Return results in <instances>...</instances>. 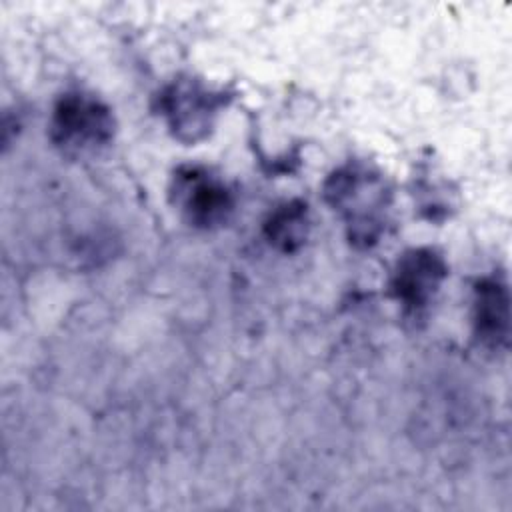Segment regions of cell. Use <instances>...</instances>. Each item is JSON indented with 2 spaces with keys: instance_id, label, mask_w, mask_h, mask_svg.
Returning a JSON list of instances; mask_svg holds the SVG:
<instances>
[{
  "instance_id": "52a82bcc",
  "label": "cell",
  "mask_w": 512,
  "mask_h": 512,
  "mask_svg": "<svg viewBox=\"0 0 512 512\" xmlns=\"http://www.w3.org/2000/svg\"><path fill=\"white\" fill-rule=\"evenodd\" d=\"M270 244L284 252H292L304 244L308 234V210L302 202H286L278 206L264 224Z\"/></svg>"
},
{
  "instance_id": "3957f363",
  "label": "cell",
  "mask_w": 512,
  "mask_h": 512,
  "mask_svg": "<svg viewBox=\"0 0 512 512\" xmlns=\"http://www.w3.org/2000/svg\"><path fill=\"white\" fill-rule=\"evenodd\" d=\"M224 104L222 92H214L194 78L174 80L158 98V108L172 134L186 144L208 136Z\"/></svg>"
},
{
  "instance_id": "277c9868",
  "label": "cell",
  "mask_w": 512,
  "mask_h": 512,
  "mask_svg": "<svg viewBox=\"0 0 512 512\" xmlns=\"http://www.w3.org/2000/svg\"><path fill=\"white\" fill-rule=\"evenodd\" d=\"M448 276L444 258L432 248H412L404 252L390 278V292L410 314L430 306Z\"/></svg>"
},
{
  "instance_id": "5b68a950",
  "label": "cell",
  "mask_w": 512,
  "mask_h": 512,
  "mask_svg": "<svg viewBox=\"0 0 512 512\" xmlns=\"http://www.w3.org/2000/svg\"><path fill=\"white\" fill-rule=\"evenodd\" d=\"M174 196L186 220L204 230L224 224L234 210V196L228 186L200 168H186L176 174Z\"/></svg>"
},
{
  "instance_id": "7a4b0ae2",
  "label": "cell",
  "mask_w": 512,
  "mask_h": 512,
  "mask_svg": "<svg viewBox=\"0 0 512 512\" xmlns=\"http://www.w3.org/2000/svg\"><path fill=\"white\" fill-rule=\"evenodd\" d=\"M116 132L110 108L92 94L66 92L50 118V140L72 158L92 156L106 148Z\"/></svg>"
},
{
  "instance_id": "6da1fadb",
  "label": "cell",
  "mask_w": 512,
  "mask_h": 512,
  "mask_svg": "<svg viewBox=\"0 0 512 512\" xmlns=\"http://www.w3.org/2000/svg\"><path fill=\"white\" fill-rule=\"evenodd\" d=\"M324 196L344 216L350 242L370 246L378 240L388 208V188L378 172L364 164H346L328 176Z\"/></svg>"
},
{
  "instance_id": "8992f818",
  "label": "cell",
  "mask_w": 512,
  "mask_h": 512,
  "mask_svg": "<svg viewBox=\"0 0 512 512\" xmlns=\"http://www.w3.org/2000/svg\"><path fill=\"white\" fill-rule=\"evenodd\" d=\"M474 336L488 350L508 346L510 336V294L504 278L492 274L474 288Z\"/></svg>"
}]
</instances>
